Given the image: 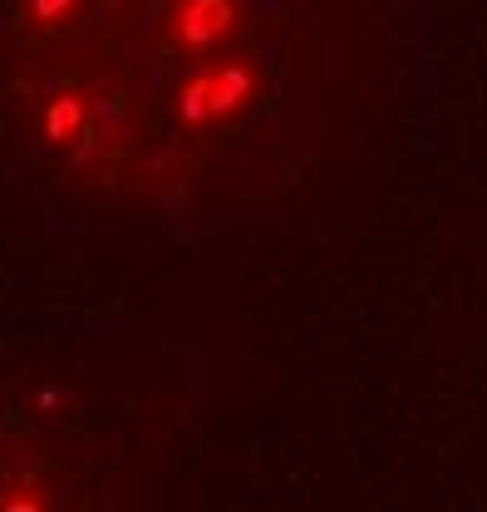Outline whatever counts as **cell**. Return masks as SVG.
<instances>
[{"label": "cell", "instance_id": "1", "mask_svg": "<svg viewBox=\"0 0 487 512\" xmlns=\"http://www.w3.org/2000/svg\"><path fill=\"white\" fill-rule=\"evenodd\" d=\"M45 133H50V143H60V148H79L84 133H89V99H84L79 89H60V94L50 99V109H45Z\"/></svg>", "mask_w": 487, "mask_h": 512}, {"label": "cell", "instance_id": "2", "mask_svg": "<svg viewBox=\"0 0 487 512\" xmlns=\"http://www.w3.org/2000/svg\"><path fill=\"white\" fill-rule=\"evenodd\" d=\"M89 0H30V25L40 35H69Z\"/></svg>", "mask_w": 487, "mask_h": 512}]
</instances>
